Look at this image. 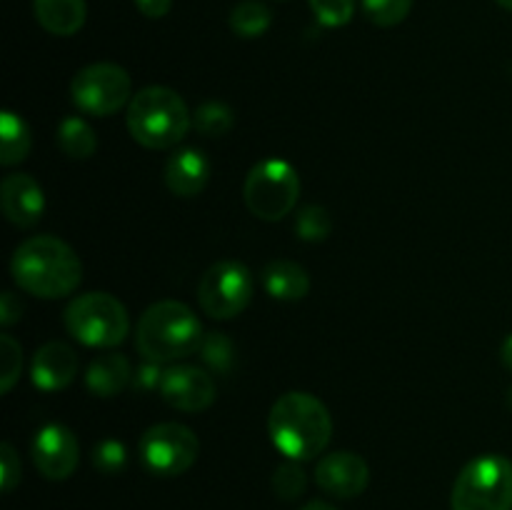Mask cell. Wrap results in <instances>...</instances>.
<instances>
[{
    "label": "cell",
    "instance_id": "5bb4252c",
    "mask_svg": "<svg viewBox=\"0 0 512 510\" xmlns=\"http://www.w3.org/2000/svg\"><path fill=\"white\" fill-rule=\"evenodd\" d=\"M0 205L10 223L18 228H33L43 218L45 193L33 175L10 173L0 185Z\"/></svg>",
    "mask_w": 512,
    "mask_h": 510
},
{
    "label": "cell",
    "instance_id": "52a82bcc",
    "mask_svg": "<svg viewBox=\"0 0 512 510\" xmlns=\"http://www.w3.org/2000/svg\"><path fill=\"white\" fill-rule=\"evenodd\" d=\"M300 195V178L288 160L268 158L253 165L245 178L243 198L250 213L260 220H283L295 208Z\"/></svg>",
    "mask_w": 512,
    "mask_h": 510
},
{
    "label": "cell",
    "instance_id": "d6986e66",
    "mask_svg": "<svg viewBox=\"0 0 512 510\" xmlns=\"http://www.w3.org/2000/svg\"><path fill=\"white\" fill-rule=\"evenodd\" d=\"M33 13L40 28L50 35L68 38L85 25V0H33Z\"/></svg>",
    "mask_w": 512,
    "mask_h": 510
},
{
    "label": "cell",
    "instance_id": "8fae6325",
    "mask_svg": "<svg viewBox=\"0 0 512 510\" xmlns=\"http://www.w3.org/2000/svg\"><path fill=\"white\" fill-rule=\"evenodd\" d=\"M33 463L48 480H65L80 463V445L68 425L48 423L33 438Z\"/></svg>",
    "mask_w": 512,
    "mask_h": 510
},
{
    "label": "cell",
    "instance_id": "836d02e7",
    "mask_svg": "<svg viewBox=\"0 0 512 510\" xmlns=\"http://www.w3.org/2000/svg\"><path fill=\"white\" fill-rule=\"evenodd\" d=\"M135 5L145 18H165L173 8V0H135Z\"/></svg>",
    "mask_w": 512,
    "mask_h": 510
},
{
    "label": "cell",
    "instance_id": "cb8c5ba5",
    "mask_svg": "<svg viewBox=\"0 0 512 510\" xmlns=\"http://www.w3.org/2000/svg\"><path fill=\"white\" fill-rule=\"evenodd\" d=\"M295 233L305 243H320L333 233V218L323 205H305L295 218Z\"/></svg>",
    "mask_w": 512,
    "mask_h": 510
},
{
    "label": "cell",
    "instance_id": "484cf974",
    "mask_svg": "<svg viewBox=\"0 0 512 510\" xmlns=\"http://www.w3.org/2000/svg\"><path fill=\"white\" fill-rule=\"evenodd\" d=\"M23 368V348L13 335H0V393H10Z\"/></svg>",
    "mask_w": 512,
    "mask_h": 510
},
{
    "label": "cell",
    "instance_id": "277c9868",
    "mask_svg": "<svg viewBox=\"0 0 512 510\" xmlns=\"http://www.w3.org/2000/svg\"><path fill=\"white\" fill-rule=\"evenodd\" d=\"M128 130L135 143L150 150L175 148L193 128L185 100L165 85H148L128 103Z\"/></svg>",
    "mask_w": 512,
    "mask_h": 510
},
{
    "label": "cell",
    "instance_id": "3957f363",
    "mask_svg": "<svg viewBox=\"0 0 512 510\" xmlns=\"http://www.w3.org/2000/svg\"><path fill=\"white\" fill-rule=\"evenodd\" d=\"M203 325L198 315L180 300H160L150 305L135 328V348L145 360L173 363L188 358L203 345Z\"/></svg>",
    "mask_w": 512,
    "mask_h": 510
},
{
    "label": "cell",
    "instance_id": "ac0fdd59",
    "mask_svg": "<svg viewBox=\"0 0 512 510\" xmlns=\"http://www.w3.org/2000/svg\"><path fill=\"white\" fill-rule=\"evenodd\" d=\"M133 383V368L120 353L98 355L85 370V385L98 398H113Z\"/></svg>",
    "mask_w": 512,
    "mask_h": 510
},
{
    "label": "cell",
    "instance_id": "44dd1931",
    "mask_svg": "<svg viewBox=\"0 0 512 510\" xmlns=\"http://www.w3.org/2000/svg\"><path fill=\"white\" fill-rule=\"evenodd\" d=\"M58 148L68 158L85 160L98 150V138H95V130L90 128L88 120L78 118V115H68L58 125Z\"/></svg>",
    "mask_w": 512,
    "mask_h": 510
},
{
    "label": "cell",
    "instance_id": "4fadbf2b",
    "mask_svg": "<svg viewBox=\"0 0 512 510\" xmlns=\"http://www.w3.org/2000/svg\"><path fill=\"white\" fill-rule=\"evenodd\" d=\"M368 480V463L350 450L328 453L315 465V483L333 498H355L368 488Z\"/></svg>",
    "mask_w": 512,
    "mask_h": 510
},
{
    "label": "cell",
    "instance_id": "ffe728a7",
    "mask_svg": "<svg viewBox=\"0 0 512 510\" xmlns=\"http://www.w3.org/2000/svg\"><path fill=\"white\" fill-rule=\"evenodd\" d=\"M33 135H30L28 123L13 110H5L0 115V163L18 165L28 158Z\"/></svg>",
    "mask_w": 512,
    "mask_h": 510
},
{
    "label": "cell",
    "instance_id": "74e56055",
    "mask_svg": "<svg viewBox=\"0 0 512 510\" xmlns=\"http://www.w3.org/2000/svg\"><path fill=\"white\" fill-rule=\"evenodd\" d=\"M508 408L512 410V388L508 390Z\"/></svg>",
    "mask_w": 512,
    "mask_h": 510
},
{
    "label": "cell",
    "instance_id": "e0dca14e",
    "mask_svg": "<svg viewBox=\"0 0 512 510\" xmlns=\"http://www.w3.org/2000/svg\"><path fill=\"white\" fill-rule=\"evenodd\" d=\"M260 283H263L265 293L275 300H303L310 293V275L303 265L293 263V260H270L260 273Z\"/></svg>",
    "mask_w": 512,
    "mask_h": 510
},
{
    "label": "cell",
    "instance_id": "e575fe53",
    "mask_svg": "<svg viewBox=\"0 0 512 510\" xmlns=\"http://www.w3.org/2000/svg\"><path fill=\"white\" fill-rule=\"evenodd\" d=\"M500 360H503L505 368L512 373V333L503 340V345H500Z\"/></svg>",
    "mask_w": 512,
    "mask_h": 510
},
{
    "label": "cell",
    "instance_id": "30bf717a",
    "mask_svg": "<svg viewBox=\"0 0 512 510\" xmlns=\"http://www.w3.org/2000/svg\"><path fill=\"white\" fill-rule=\"evenodd\" d=\"M200 453V440L188 425L158 423L140 438V458L150 473L175 478L193 468Z\"/></svg>",
    "mask_w": 512,
    "mask_h": 510
},
{
    "label": "cell",
    "instance_id": "f546056e",
    "mask_svg": "<svg viewBox=\"0 0 512 510\" xmlns=\"http://www.w3.org/2000/svg\"><path fill=\"white\" fill-rule=\"evenodd\" d=\"M93 465L95 470H100L105 475L123 473L125 465H128V450H125V445L120 440H100L93 448Z\"/></svg>",
    "mask_w": 512,
    "mask_h": 510
},
{
    "label": "cell",
    "instance_id": "4316f807",
    "mask_svg": "<svg viewBox=\"0 0 512 510\" xmlns=\"http://www.w3.org/2000/svg\"><path fill=\"white\" fill-rule=\"evenodd\" d=\"M308 488V475L300 468L298 460H288V463L278 465L273 473V490L278 498L295 500L305 493Z\"/></svg>",
    "mask_w": 512,
    "mask_h": 510
},
{
    "label": "cell",
    "instance_id": "7402d4cb",
    "mask_svg": "<svg viewBox=\"0 0 512 510\" xmlns=\"http://www.w3.org/2000/svg\"><path fill=\"white\" fill-rule=\"evenodd\" d=\"M273 23V13L260 0H243L230 13V28L240 38H260Z\"/></svg>",
    "mask_w": 512,
    "mask_h": 510
},
{
    "label": "cell",
    "instance_id": "ba28073f",
    "mask_svg": "<svg viewBox=\"0 0 512 510\" xmlns=\"http://www.w3.org/2000/svg\"><path fill=\"white\" fill-rule=\"evenodd\" d=\"M70 95L83 113L108 118L133 100V80L120 65L93 63L75 73Z\"/></svg>",
    "mask_w": 512,
    "mask_h": 510
},
{
    "label": "cell",
    "instance_id": "9c48e42d",
    "mask_svg": "<svg viewBox=\"0 0 512 510\" xmlns=\"http://www.w3.org/2000/svg\"><path fill=\"white\" fill-rule=\"evenodd\" d=\"M253 273L238 260H218L198 283L200 308L215 320H230L248 308L253 298Z\"/></svg>",
    "mask_w": 512,
    "mask_h": 510
},
{
    "label": "cell",
    "instance_id": "4dcf8cb0",
    "mask_svg": "<svg viewBox=\"0 0 512 510\" xmlns=\"http://www.w3.org/2000/svg\"><path fill=\"white\" fill-rule=\"evenodd\" d=\"M20 473L23 468H20L18 453L10 443H3L0 445V488L3 493H10L20 483Z\"/></svg>",
    "mask_w": 512,
    "mask_h": 510
},
{
    "label": "cell",
    "instance_id": "7a4b0ae2",
    "mask_svg": "<svg viewBox=\"0 0 512 510\" xmlns=\"http://www.w3.org/2000/svg\"><path fill=\"white\" fill-rule=\"evenodd\" d=\"M268 433L288 460H313L333 438V418L325 403L303 390L280 395L268 415Z\"/></svg>",
    "mask_w": 512,
    "mask_h": 510
},
{
    "label": "cell",
    "instance_id": "8992f818",
    "mask_svg": "<svg viewBox=\"0 0 512 510\" xmlns=\"http://www.w3.org/2000/svg\"><path fill=\"white\" fill-rule=\"evenodd\" d=\"M65 328L88 348H115L130 330L125 305L110 293L78 295L65 308Z\"/></svg>",
    "mask_w": 512,
    "mask_h": 510
},
{
    "label": "cell",
    "instance_id": "7c38bea8",
    "mask_svg": "<svg viewBox=\"0 0 512 510\" xmlns=\"http://www.w3.org/2000/svg\"><path fill=\"white\" fill-rule=\"evenodd\" d=\"M215 378L203 368L195 365H173L165 370L160 383V398L175 410L183 413H200L210 408L215 400Z\"/></svg>",
    "mask_w": 512,
    "mask_h": 510
},
{
    "label": "cell",
    "instance_id": "603a6c76",
    "mask_svg": "<svg viewBox=\"0 0 512 510\" xmlns=\"http://www.w3.org/2000/svg\"><path fill=\"white\" fill-rule=\"evenodd\" d=\"M233 125V108H228L225 103H218V100H208V103L198 105L193 110V128L200 135H205V138H223V135H228L233 130Z\"/></svg>",
    "mask_w": 512,
    "mask_h": 510
},
{
    "label": "cell",
    "instance_id": "d590c367",
    "mask_svg": "<svg viewBox=\"0 0 512 510\" xmlns=\"http://www.w3.org/2000/svg\"><path fill=\"white\" fill-rule=\"evenodd\" d=\"M300 510H338V508H335V505H330V503H323V500H313V503L303 505Z\"/></svg>",
    "mask_w": 512,
    "mask_h": 510
},
{
    "label": "cell",
    "instance_id": "9a60e30c",
    "mask_svg": "<svg viewBox=\"0 0 512 510\" xmlns=\"http://www.w3.org/2000/svg\"><path fill=\"white\" fill-rule=\"evenodd\" d=\"M30 375H33L35 388L45 390V393L68 388L78 375V355L68 343L50 340L43 348L35 350Z\"/></svg>",
    "mask_w": 512,
    "mask_h": 510
},
{
    "label": "cell",
    "instance_id": "d6a6232c",
    "mask_svg": "<svg viewBox=\"0 0 512 510\" xmlns=\"http://www.w3.org/2000/svg\"><path fill=\"white\" fill-rule=\"evenodd\" d=\"M20 315H23V303L15 298V293L5 290L3 298H0V323H3V328H10L13 323H18Z\"/></svg>",
    "mask_w": 512,
    "mask_h": 510
},
{
    "label": "cell",
    "instance_id": "f1b7e54d",
    "mask_svg": "<svg viewBox=\"0 0 512 510\" xmlns=\"http://www.w3.org/2000/svg\"><path fill=\"white\" fill-rule=\"evenodd\" d=\"M315 20L325 28H343L353 20L355 0H308Z\"/></svg>",
    "mask_w": 512,
    "mask_h": 510
},
{
    "label": "cell",
    "instance_id": "1f68e13d",
    "mask_svg": "<svg viewBox=\"0 0 512 510\" xmlns=\"http://www.w3.org/2000/svg\"><path fill=\"white\" fill-rule=\"evenodd\" d=\"M163 363H153V360H145V365H140L138 370L133 373V388L135 390H143V393H148V390H160V383H163V375L165 370L160 368Z\"/></svg>",
    "mask_w": 512,
    "mask_h": 510
},
{
    "label": "cell",
    "instance_id": "d4e9b609",
    "mask_svg": "<svg viewBox=\"0 0 512 510\" xmlns=\"http://www.w3.org/2000/svg\"><path fill=\"white\" fill-rule=\"evenodd\" d=\"M410 10H413V0H363L365 18L380 28H393L403 23Z\"/></svg>",
    "mask_w": 512,
    "mask_h": 510
},
{
    "label": "cell",
    "instance_id": "5b68a950",
    "mask_svg": "<svg viewBox=\"0 0 512 510\" xmlns=\"http://www.w3.org/2000/svg\"><path fill=\"white\" fill-rule=\"evenodd\" d=\"M453 510H512V460L478 455L458 473L450 493Z\"/></svg>",
    "mask_w": 512,
    "mask_h": 510
},
{
    "label": "cell",
    "instance_id": "83f0119b",
    "mask_svg": "<svg viewBox=\"0 0 512 510\" xmlns=\"http://www.w3.org/2000/svg\"><path fill=\"white\" fill-rule=\"evenodd\" d=\"M200 355H203L205 365L213 368L215 373H228L233 368L235 350L233 343L228 340L225 333H210L203 338V345H200Z\"/></svg>",
    "mask_w": 512,
    "mask_h": 510
},
{
    "label": "cell",
    "instance_id": "6da1fadb",
    "mask_svg": "<svg viewBox=\"0 0 512 510\" xmlns=\"http://www.w3.org/2000/svg\"><path fill=\"white\" fill-rule=\"evenodd\" d=\"M10 273L25 293L58 300L75 293L83 280V263L65 240L55 235H33L15 248Z\"/></svg>",
    "mask_w": 512,
    "mask_h": 510
},
{
    "label": "cell",
    "instance_id": "2e32d148",
    "mask_svg": "<svg viewBox=\"0 0 512 510\" xmlns=\"http://www.w3.org/2000/svg\"><path fill=\"white\" fill-rule=\"evenodd\" d=\"M210 180V163L203 150L180 148L165 163V185L178 198H195Z\"/></svg>",
    "mask_w": 512,
    "mask_h": 510
},
{
    "label": "cell",
    "instance_id": "8d00e7d4",
    "mask_svg": "<svg viewBox=\"0 0 512 510\" xmlns=\"http://www.w3.org/2000/svg\"><path fill=\"white\" fill-rule=\"evenodd\" d=\"M498 5H503L505 10H512V0H495Z\"/></svg>",
    "mask_w": 512,
    "mask_h": 510
}]
</instances>
